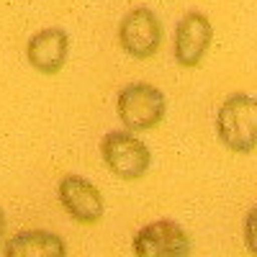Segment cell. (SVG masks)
Listing matches in <instances>:
<instances>
[{
  "mask_svg": "<svg viewBox=\"0 0 257 257\" xmlns=\"http://www.w3.org/2000/svg\"><path fill=\"white\" fill-rule=\"evenodd\" d=\"M216 134L226 149L249 155L257 147V100L247 93L229 95L216 116Z\"/></svg>",
  "mask_w": 257,
  "mask_h": 257,
  "instance_id": "cell-1",
  "label": "cell"
},
{
  "mask_svg": "<svg viewBox=\"0 0 257 257\" xmlns=\"http://www.w3.org/2000/svg\"><path fill=\"white\" fill-rule=\"evenodd\" d=\"M167 100L152 82H132L116 98V113L128 132H149L162 123Z\"/></svg>",
  "mask_w": 257,
  "mask_h": 257,
  "instance_id": "cell-2",
  "label": "cell"
},
{
  "mask_svg": "<svg viewBox=\"0 0 257 257\" xmlns=\"http://www.w3.org/2000/svg\"><path fill=\"white\" fill-rule=\"evenodd\" d=\"M100 155L111 173L121 180H139L152 165V152L132 132H108L100 139Z\"/></svg>",
  "mask_w": 257,
  "mask_h": 257,
  "instance_id": "cell-3",
  "label": "cell"
},
{
  "mask_svg": "<svg viewBox=\"0 0 257 257\" xmlns=\"http://www.w3.org/2000/svg\"><path fill=\"white\" fill-rule=\"evenodd\" d=\"M118 44L134 59L155 57L162 44V24L149 8L128 11L118 24Z\"/></svg>",
  "mask_w": 257,
  "mask_h": 257,
  "instance_id": "cell-4",
  "label": "cell"
},
{
  "mask_svg": "<svg viewBox=\"0 0 257 257\" xmlns=\"http://www.w3.org/2000/svg\"><path fill=\"white\" fill-rule=\"evenodd\" d=\"M132 247L137 257H188L190 237L180 224L170 219H160L142 226L134 234Z\"/></svg>",
  "mask_w": 257,
  "mask_h": 257,
  "instance_id": "cell-5",
  "label": "cell"
},
{
  "mask_svg": "<svg viewBox=\"0 0 257 257\" xmlns=\"http://www.w3.org/2000/svg\"><path fill=\"white\" fill-rule=\"evenodd\" d=\"M211 39H213V26L208 16L198 11L185 13L175 26V44H173L175 62L188 70L198 67L211 47Z\"/></svg>",
  "mask_w": 257,
  "mask_h": 257,
  "instance_id": "cell-6",
  "label": "cell"
},
{
  "mask_svg": "<svg viewBox=\"0 0 257 257\" xmlns=\"http://www.w3.org/2000/svg\"><path fill=\"white\" fill-rule=\"evenodd\" d=\"M57 193H59V203L77 224L93 226L103 219V196L88 178L64 175L59 180Z\"/></svg>",
  "mask_w": 257,
  "mask_h": 257,
  "instance_id": "cell-7",
  "label": "cell"
},
{
  "mask_svg": "<svg viewBox=\"0 0 257 257\" xmlns=\"http://www.w3.org/2000/svg\"><path fill=\"white\" fill-rule=\"evenodd\" d=\"M67 54H70V36L59 26L36 31L26 44V57L31 67L41 75H57L67 62Z\"/></svg>",
  "mask_w": 257,
  "mask_h": 257,
  "instance_id": "cell-8",
  "label": "cell"
},
{
  "mask_svg": "<svg viewBox=\"0 0 257 257\" xmlns=\"http://www.w3.org/2000/svg\"><path fill=\"white\" fill-rule=\"evenodd\" d=\"M6 257H67L64 239L47 229H29L11 237Z\"/></svg>",
  "mask_w": 257,
  "mask_h": 257,
  "instance_id": "cell-9",
  "label": "cell"
},
{
  "mask_svg": "<svg viewBox=\"0 0 257 257\" xmlns=\"http://www.w3.org/2000/svg\"><path fill=\"white\" fill-rule=\"evenodd\" d=\"M252 219H254V213H249V219H247V237L252 234ZM249 252H254V247H252V239H249Z\"/></svg>",
  "mask_w": 257,
  "mask_h": 257,
  "instance_id": "cell-10",
  "label": "cell"
},
{
  "mask_svg": "<svg viewBox=\"0 0 257 257\" xmlns=\"http://www.w3.org/2000/svg\"><path fill=\"white\" fill-rule=\"evenodd\" d=\"M3 231H6V213L0 208V239H3Z\"/></svg>",
  "mask_w": 257,
  "mask_h": 257,
  "instance_id": "cell-11",
  "label": "cell"
}]
</instances>
